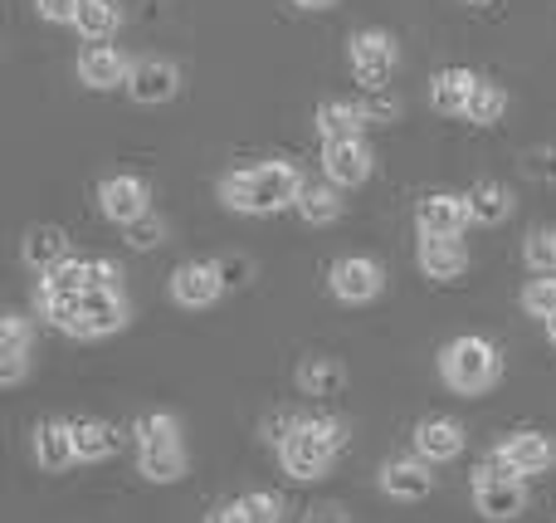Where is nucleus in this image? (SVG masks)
<instances>
[{
	"label": "nucleus",
	"mask_w": 556,
	"mask_h": 523,
	"mask_svg": "<svg viewBox=\"0 0 556 523\" xmlns=\"http://www.w3.org/2000/svg\"><path fill=\"white\" fill-rule=\"evenodd\" d=\"M220 196L230 211L269 215V211H283V206H298L303 176L288 162H264V166H250V172H230L220 182Z\"/></svg>",
	"instance_id": "1"
},
{
	"label": "nucleus",
	"mask_w": 556,
	"mask_h": 523,
	"mask_svg": "<svg viewBox=\"0 0 556 523\" xmlns=\"http://www.w3.org/2000/svg\"><path fill=\"white\" fill-rule=\"evenodd\" d=\"M346 446V426L332 416H313L303 421V431H298L293 440H283L278 446V456H283V470L293 480H323L327 465H332V456Z\"/></svg>",
	"instance_id": "2"
},
{
	"label": "nucleus",
	"mask_w": 556,
	"mask_h": 523,
	"mask_svg": "<svg viewBox=\"0 0 556 523\" xmlns=\"http://www.w3.org/2000/svg\"><path fill=\"white\" fill-rule=\"evenodd\" d=\"M440 372L454 391H464V397L489 391L493 382H498V348H493L489 338H473V333L469 338H454L440 358Z\"/></svg>",
	"instance_id": "3"
},
{
	"label": "nucleus",
	"mask_w": 556,
	"mask_h": 523,
	"mask_svg": "<svg viewBox=\"0 0 556 523\" xmlns=\"http://www.w3.org/2000/svg\"><path fill=\"white\" fill-rule=\"evenodd\" d=\"M327 284H332V294L342 303H366V299H376V294H381L386 274H381V264L366 260V254H346V260L332 264Z\"/></svg>",
	"instance_id": "4"
},
{
	"label": "nucleus",
	"mask_w": 556,
	"mask_h": 523,
	"mask_svg": "<svg viewBox=\"0 0 556 523\" xmlns=\"http://www.w3.org/2000/svg\"><path fill=\"white\" fill-rule=\"evenodd\" d=\"M415 225H420L425 240H454V235L469 225V201L450 191H434L415 206Z\"/></svg>",
	"instance_id": "5"
},
{
	"label": "nucleus",
	"mask_w": 556,
	"mask_h": 523,
	"mask_svg": "<svg viewBox=\"0 0 556 523\" xmlns=\"http://www.w3.org/2000/svg\"><path fill=\"white\" fill-rule=\"evenodd\" d=\"M395 69V39L386 29H362L352 35V74L366 88H381V78Z\"/></svg>",
	"instance_id": "6"
},
{
	"label": "nucleus",
	"mask_w": 556,
	"mask_h": 523,
	"mask_svg": "<svg viewBox=\"0 0 556 523\" xmlns=\"http://www.w3.org/2000/svg\"><path fill=\"white\" fill-rule=\"evenodd\" d=\"M98 201H103V215L108 221H117V225H132V221H142L147 211H152V191H147V182L142 176H108L103 186H98Z\"/></svg>",
	"instance_id": "7"
},
{
	"label": "nucleus",
	"mask_w": 556,
	"mask_h": 523,
	"mask_svg": "<svg viewBox=\"0 0 556 523\" xmlns=\"http://www.w3.org/2000/svg\"><path fill=\"white\" fill-rule=\"evenodd\" d=\"M220 294H225L220 270L205 264V260H191V264H181V270L172 274V299L181 303V309H211Z\"/></svg>",
	"instance_id": "8"
},
{
	"label": "nucleus",
	"mask_w": 556,
	"mask_h": 523,
	"mask_svg": "<svg viewBox=\"0 0 556 523\" xmlns=\"http://www.w3.org/2000/svg\"><path fill=\"white\" fill-rule=\"evenodd\" d=\"M415 450L425 465H444V460L464 456V426L454 416H430L415 426Z\"/></svg>",
	"instance_id": "9"
},
{
	"label": "nucleus",
	"mask_w": 556,
	"mask_h": 523,
	"mask_svg": "<svg viewBox=\"0 0 556 523\" xmlns=\"http://www.w3.org/2000/svg\"><path fill=\"white\" fill-rule=\"evenodd\" d=\"M323 166H327V182H332V186H362L366 176H371V147H366L362 137L327 142Z\"/></svg>",
	"instance_id": "10"
},
{
	"label": "nucleus",
	"mask_w": 556,
	"mask_h": 523,
	"mask_svg": "<svg viewBox=\"0 0 556 523\" xmlns=\"http://www.w3.org/2000/svg\"><path fill=\"white\" fill-rule=\"evenodd\" d=\"M176 88H181V74L166 59H137L132 78H127V94L137 103H166V98H176Z\"/></svg>",
	"instance_id": "11"
},
{
	"label": "nucleus",
	"mask_w": 556,
	"mask_h": 523,
	"mask_svg": "<svg viewBox=\"0 0 556 523\" xmlns=\"http://www.w3.org/2000/svg\"><path fill=\"white\" fill-rule=\"evenodd\" d=\"M78 78H84L88 88H117L132 78V59L113 45H93L78 54Z\"/></svg>",
	"instance_id": "12"
},
{
	"label": "nucleus",
	"mask_w": 556,
	"mask_h": 523,
	"mask_svg": "<svg viewBox=\"0 0 556 523\" xmlns=\"http://www.w3.org/2000/svg\"><path fill=\"white\" fill-rule=\"evenodd\" d=\"M498 456L508 460L518 475H538V470H547L556 460V446H552V436H542V431H518V436H508L498 446Z\"/></svg>",
	"instance_id": "13"
},
{
	"label": "nucleus",
	"mask_w": 556,
	"mask_h": 523,
	"mask_svg": "<svg viewBox=\"0 0 556 523\" xmlns=\"http://www.w3.org/2000/svg\"><path fill=\"white\" fill-rule=\"evenodd\" d=\"M127 323V299L123 289H88L84 294V338H103Z\"/></svg>",
	"instance_id": "14"
},
{
	"label": "nucleus",
	"mask_w": 556,
	"mask_h": 523,
	"mask_svg": "<svg viewBox=\"0 0 556 523\" xmlns=\"http://www.w3.org/2000/svg\"><path fill=\"white\" fill-rule=\"evenodd\" d=\"M473 505H479L483 519L493 523H508L522 514V505H528V495H522L518 480H479L473 485Z\"/></svg>",
	"instance_id": "15"
},
{
	"label": "nucleus",
	"mask_w": 556,
	"mask_h": 523,
	"mask_svg": "<svg viewBox=\"0 0 556 523\" xmlns=\"http://www.w3.org/2000/svg\"><path fill=\"white\" fill-rule=\"evenodd\" d=\"M35 460L49 475H64V470L74 465L78 450H74V436H68V421H45V426L35 431Z\"/></svg>",
	"instance_id": "16"
},
{
	"label": "nucleus",
	"mask_w": 556,
	"mask_h": 523,
	"mask_svg": "<svg viewBox=\"0 0 556 523\" xmlns=\"http://www.w3.org/2000/svg\"><path fill=\"white\" fill-rule=\"evenodd\" d=\"M74 254H68V235L59 231V225H35V231L25 235V264L39 274H54L59 264H68Z\"/></svg>",
	"instance_id": "17"
},
{
	"label": "nucleus",
	"mask_w": 556,
	"mask_h": 523,
	"mask_svg": "<svg viewBox=\"0 0 556 523\" xmlns=\"http://www.w3.org/2000/svg\"><path fill=\"white\" fill-rule=\"evenodd\" d=\"M473 94H479V78L469 74V69H444V74H434V84H430V103L440 108V113H469V103H473Z\"/></svg>",
	"instance_id": "18"
},
{
	"label": "nucleus",
	"mask_w": 556,
	"mask_h": 523,
	"mask_svg": "<svg viewBox=\"0 0 556 523\" xmlns=\"http://www.w3.org/2000/svg\"><path fill=\"white\" fill-rule=\"evenodd\" d=\"M381 489L391 499H425L434 489V475L425 460H391V465L381 470Z\"/></svg>",
	"instance_id": "19"
},
{
	"label": "nucleus",
	"mask_w": 556,
	"mask_h": 523,
	"mask_svg": "<svg viewBox=\"0 0 556 523\" xmlns=\"http://www.w3.org/2000/svg\"><path fill=\"white\" fill-rule=\"evenodd\" d=\"M313 123L327 142H346V137H362L366 113H362V103H346V98H323Z\"/></svg>",
	"instance_id": "20"
},
{
	"label": "nucleus",
	"mask_w": 556,
	"mask_h": 523,
	"mask_svg": "<svg viewBox=\"0 0 556 523\" xmlns=\"http://www.w3.org/2000/svg\"><path fill=\"white\" fill-rule=\"evenodd\" d=\"M68 436H74V450L84 465H98V460H108L117 450V431L108 426V421H93V416L68 421Z\"/></svg>",
	"instance_id": "21"
},
{
	"label": "nucleus",
	"mask_w": 556,
	"mask_h": 523,
	"mask_svg": "<svg viewBox=\"0 0 556 523\" xmlns=\"http://www.w3.org/2000/svg\"><path fill=\"white\" fill-rule=\"evenodd\" d=\"M464 201H469V221L479 225H503L513 215V191L503 182H479Z\"/></svg>",
	"instance_id": "22"
},
{
	"label": "nucleus",
	"mask_w": 556,
	"mask_h": 523,
	"mask_svg": "<svg viewBox=\"0 0 556 523\" xmlns=\"http://www.w3.org/2000/svg\"><path fill=\"white\" fill-rule=\"evenodd\" d=\"M420 270L430 279H459L469 270V254L459 240H420Z\"/></svg>",
	"instance_id": "23"
},
{
	"label": "nucleus",
	"mask_w": 556,
	"mask_h": 523,
	"mask_svg": "<svg viewBox=\"0 0 556 523\" xmlns=\"http://www.w3.org/2000/svg\"><path fill=\"white\" fill-rule=\"evenodd\" d=\"M342 382H346V372H342V362H332V358H307L303 368H298V387L313 391V397H337Z\"/></svg>",
	"instance_id": "24"
},
{
	"label": "nucleus",
	"mask_w": 556,
	"mask_h": 523,
	"mask_svg": "<svg viewBox=\"0 0 556 523\" xmlns=\"http://www.w3.org/2000/svg\"><path fill=\"white\" fill-rule=\"evenodd\" d=\"M132 436H137V450L181 446V426H176V416H166V411H147V416H137Z\"/></svg>",
	"instance_id": "25"
},
{
	"label": "nucleus",
	"mask_w": 556,
	"mask_h": 523,
	"mask_svg": "<svg viewBox=\"0 0 556 523\" xmlns=\"http://www.w3.org/2000/svg\"><path fill=\"white\" fill-rule=\"evenodd\" d=\"M137 465L152 485H176L186 475V450L181 446H166V450H137Z\"/></svg>",
	"instance_id": "26"
},
{
	"label": "nucleus",
	"mask_w": 556,
	"mask_h": 523,
	"mask_svg": "<svg viewBox=\"0 0 556 523\" xmlns=\"http://www.w3.org/2000/svg\"><path fill=\"white\" fill-rule=\"evenodd\" d=\"M74 29L84 39H93V45H103V39L117 29V5H113V0H84V5H78Z\"/></svg>",
	"instance_id": "27"
},
{
	"label": "nucleus",
	"mask_w": 556,
	"mask_h": 523,
	"mask_svg": "<svg viewBox=\"0 0 556 523\" xmlns=\"http://www.w3.org/2000/svg\"><path fill=\"white\" fill-rule=\"evenodd\" d=\"M298 215H303L307 225H332L337 215H342V201H337L332 186H303V196H298Z\"/></svg>",
	"instance_id": "28"
},
{
	"label": "nucleus",
	"mask_w": 556,
	"mask_h": 523,
	"mask_svg": "<svg viewBox=\"0 0 556 523\" xmlns=\"http://www.w3.org/2000/svg\"><path fill=\"white\" fill-rule=\"evenodd\" d=\"M522 313H532V319H556V274H538V279L522 289Z\"/></svg>",
	"instance_id": "29"
},
{
	"label": "nucleus",
	"mask_w": 556,
	"mask_h": 523,
	"mask_svg": "<svg viewBox=\"0 0 556 523\" xmlns=\"http://www.w3.org/2000/svg\"><path fill=\"white\" fill-rule=\"evenodd\" d=\"M522 254H528V264L538 274H556V225H538L528 235V245H522Z\"/></svg>",
	"instance_id": "30"
},
{
	"label": "nucleus",
	"mask_w": 556,
	"mask_h": 523,
	"mask_svg": "<svg viewBox=\"0 0 556 523\" xmlns=\"http://www.w3.org/2000/svg\"><path fill=\"white\" fill-rule=\"evenodd\" d=\"M508 113V94L503 88H493V84H479V94H473V103H469V123H479V127H489V123H498V117Z\"/></svg>",
	"instance_id": "31"
},
{
	"label": "nucleus",
	"mask_w": 556,
	"mask_h": 523,
	"mask_svg": "<svg viewBox=\"0 0 556 523\" xmlns=\"http://www.w3.org/2000/svg\"><path fill=\"white\" fill-rule=\"evenodd\" d=\"M240 514L250 523H278L283 519V499L269 495V489H250V495H240Z\"/></svg>",
	"instance_id": "32"
},
{
	"label": "nucleus",
	"mask_w": 556,
	"mask_h": 523,
	"mask_svg": "<svg viewBox=\"0 0 556 523\" xmlns=\"http://www.w3.org/2000/svg\"><path fill=\"white\" fill-rule=\"evenodd\" d=\"M123 231H127V245H132V250H152V245H162V240H166V225H162V215H152V211H147L142 221L123 225Z\"/></svg>",
	"instance_id": "33"
},
{
	"label": "nucleus",
	"mask_w": 556,
	"mask_h": 523,
	"mask_svg": "<svg viewBox=\"0 0 556 523\" xmlns=\"http://www.w3.org/2000/svg\"><path fill=\"white\" fill-rule=\"evenodd\" d=\"M0 343H5V352H25L29 348V319L5 313V319H0Z\"/></svg>",
	"instance_id": "34"
},
{
	"label": "nucleus",
	"mask_w": 556,
	"mask_h": 523,
	"mask_svg": "<svg viewBox=\"0 0 556 523\" xmlns=\"http://www.w3.org/2000/svg\"><path fill=\"white\" fill-rule=\"evenodd\" d=\"M395 98L391 94H381V88H366V98H362V113H366V123H391L395 117Z\"/></svg>",
	"instance_id": "35"
},
{
	"label": "nucleus",
	"mask_w": 556,
	"mask_h": 523,
	"mask_svg": "<svg viewBox=\"0 0 556 523\" xmlns=\"http://www.w3.org/2000/svg\"><path fill=\"white\" fill-rule=\"evenodd\" d=\"M215 270H220L225 289H235V284H244L254 274V260L250 254H225V260H215Z\"/></svg>",
	"instance_id": "36"
},
{
	"label": "nucleus",
	"mask_w": 556,
	"mask_h": 523,
	"mask_svg": "<svg viewBox=\"0 0 556 523\" xmlns=\"http://www.w3.org/2000/svg\"><path fill=\"white\" fill-rule=\"evenodd\" d=\"M35 5H39V15L54 20V25H74V20H78V5H84V0H35Z\"/></svg>",
	"instance_id": "37"
},
{
	"label": "nucleus",
	"mask_w": 556,
	"mask_h": 523,
	"mask_svg": "<svg viewBox=\"0 0 556 523\" xmlns=\"http://www.w3.org/2000/svg\"><path fill=\"white\" fill-rule=\"evenodd\" d=\"M528 176H538V182H556V147H538V152H528Z\"/></svg>",
	"instance_id": "38"
},
{
	"label": "nucleus",
	"mask_w": 556,
	"mask_h": 523,
	"mask_svg": "<svg viewBox=\"0 0 556 523\" xmlns=\"http://www.w3.org/2000/svg\"><path fill=\"white\" fill-rule=\"evenodd\" d=\"M25 352H0V382L5 387H15V382H25Z\"/></svg>",
	"instance_id": "39"
},
{
	"label": "nucleus",
	"mask_w": 556,
	"mask_h": 523,
	"mask_svg": "<svg viewBox=\"0 0 556 523\" xmlns=\"http://www.w3.org/2000/svg\"><path fill=\"white\" fill-rule=\"evenodd\" d=\"M303 523H346V514L337 505H323V509H307Z\"/></svg>",
	"instance_id": "40"
},
{
	"label": "nucleus",
	"mask_w": 556,
	"mask_h": 523,
	"mask_svg": "<svg viewBox=\"0 0 556 523\" xmlns=\"http://www.w3.org/2000/svg\"><path fill=\"white\" fill-rule=\"evenodd\" d=\"M205 523H250L240 514V505H220V509H211V514H205Z\"/></svg>",
	"instance_id": "41"
},
{
	"label": "nucleus",
	"mask_w": 556,
	"mask_h": 523,
	"mask_svg": "<svg viewBox=\"0 0 556 523\" xmlns=\"http://www.w3.org/2000/svg\"><path fill=\"white\" fill-rule=\"evenodd\" d=\"M293 5H303V10H327V5H337V0H293Z\"/></svg>",
	"instance_id": "42"
},
{
	"label": "nucleus",
	"mask_w": 556,
	"mask_h": 523,
	"mask_svg": "<svg viewBox=\"0 0 556 523\" xmlns=\"http://www.w3.org/2000/svg\"><path fill=\"white\" fill-rule=\"evenodd\" d=\"M547 338L556 343V319H547Z\"/></svg>",
	"instance_id": "43"
},
{
	"label": "nucleus",
	"mask_w": 556,
	"mask_h": 523,
	"mask_svg": "<svg viewBox=\"0 0 556 523\" xmlns=\"http://www.w3.org/2000/svg\"><path fill=\"white\" fill-rule=\"evenodd\" d=\"M464 5H489V0H464Z\"/></svg>",
	"instance_id": "44"
}]
</instances>
